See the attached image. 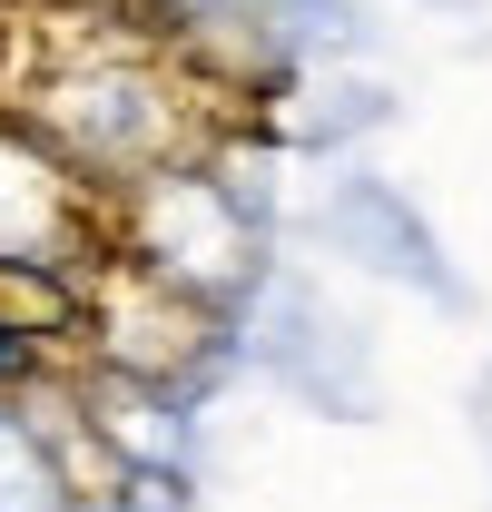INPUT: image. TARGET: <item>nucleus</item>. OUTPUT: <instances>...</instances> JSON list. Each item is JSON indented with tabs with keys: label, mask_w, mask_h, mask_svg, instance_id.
<instances>
[{
	"label": "nucleus",
	"mask_w": 492,
	"mask_h": 512,
	"mask_svg": "<svg viewBox=\"0 0 492 512\" xmlns=\"http://www.w3.org/2000/svg\"><path fill=\"white\" fill-rule=\"evenodd\" d=\"M20 375H30V335L0 316V384H20Z\"/></svg>",
	"instance_id": "nucleus-1"
}]
</instances>
